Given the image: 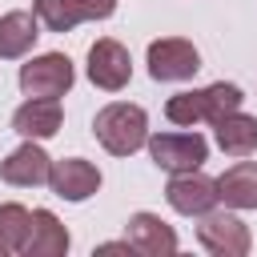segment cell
Listing matches in <instances>:
<instances>
[{"label": "cell", "mask_w": 257, "mask_h": 257, "mask_svg": "<svg viewBox=\"0 0 257 257\" xmlns=\"http://www.w3.org/2000/svg\"><path fill=\"white\" fill-rule=\"evenodd\" d=\"M92 133H96V141H100L112 157H128V153H137V149L149 141V116H145L141 104L116 100V104H104V108L96 112Z\"/></svg>", "instance_id": "6da1fadb"}, {"label": "cell", "mask_w": 257, "mask_h": 257, "mask_svg": "<svg viewBox=\"0 0 257 257\" xmlns=\"http://www.w3.org/2000/svg\"><path fill=\"white\" fill-rule=\"evenodd\" d=\"M149 145V157L165 169V173H189V169H201L205 157H209V145L201 133H157L145 141Z\"/></svg>", "instance_id": "7a4b0ae2"}, {"label": "cell", "mask_w": 257, "mask_h": 257, "mask_svg": "<svg viewBox=\"0 0 257 257\" xmlns=\"http://www.w3.org/2000/svg\"><path fill=\"white\" fill-rule=\"evenodd\" d=\"M20 88L28 96H64L72 88V60L64 52H44L20 64Z\"/></svg>", "instance_id": "3957f363"}, {"label": "cell", "mask_w": 257, "mask_h": 257, "mask_svg": "<svg viewBox=\"0 0 257 257\" xmlns=\"http://www.w3.org/2000/svg\"><path fill=\"white\" fill-rule=\"evenodd\" d=\"M197 241L201 249H209L213 257H245L249 253V229L245 221H237L233 213H201L197 225Z\"/></svg>", "instance_id": "277c9868"}, {"label": "cell", "mask_w": 257, "mask_h": 257, "mask_svg": "<svg viewBox=\"0 0 257 257\" xmlns=\"http://www.w3.org/2000/svg\"><path fill=\"white\" fill-rule=\"evenodd\" d=\"M201 68V52L185 36H165L149 44V72L153 80H189Z\"/></svg>", "instance_id": "5b68a950"}, {"label": "cell", "mask_w": 257, "mask_h": 257, "mask_svg": "<svg viewBox=\"0 0 257 257\" xmlns=\"http://www.w3.org/2000/svg\"><path fill=\"white\" fill-rule=\"evenodd\" d=\"M133 76V60H128V48L120 40H96L88 48V80L104 92H120Z\"/></svg>", "instance_id": "8992f818"}, {"label": "cell", "mask_w": 257, "mask_h": 257, "mask_svg": "<svg viewBox=\"0 0 257 257\" xmlns=\"http://www.w3.org/2000/svg\"><path fill=\"white\" fill-rule=\"evenodd\" d=\"M165 201L185 213V217H201L217 205V181L205 177L201 169H189V173H173L169 189H165Z\"/></svg>", "instance_id": "52a82bcc"}, {"label": "cell", "mask_w": 257, "mask_h": 257, "mask_svg": "<svg viewBox=\"0 0 257 257\" xmlns=\"http://www.w3.org/2000/svg\"><path fill=\"white\" fill-rule=\"evenodd\" d=\"M116 0H36V20L48 32H68L80 20H104L112 16Z\"/></svg>", "instance_id": "ba28073f"}, {"label": "cell", "mask_w": 257, "mask_h": 257, "mask_svg": "<svg viewBox=\"0 0 257 257\" xmlns=\"http://www.w3.org/2000/svg\"><path fill=\"white\" fill-rule=\"evenodd\" d=\"M48 185L56 197L64 201H88L96 189H100V169L80 161V157H68V161H52L48 169Z\"/></svg>", "instance_id": "9c48e42d"}, {"label": "cell", "mask_w": 257, "mask_h": 257, "mask_svg": "<svg viewBox=\"0 0 257 257\" xmlns=\"http://www.w3.org/2000/svg\"><path fill=\"white\" fill-rule=\"evenodd\" d=\"M60 120H64V112H60V100H56V96H28V100L12 112V128H16L20 137H28V141H48V137H56V133H60Z\"/></svg>", "instance_id": "30bf717a"}, {"label": "cell", "mask_w": 257, "mask_h": 257, "mask_svg": "<svg viewBox=\"0 0 257 257\" xmlns=\"http://www.w3.org/2000/svg\"><path fill=\"white\" fill-rule=\"evenodd\" d=\"M128 245L145 257H169L177 253V233L157 217V213H133L128 217Z\"/></svg>", "instance_id": "8fae6325"}, {"label": "cell", "mask_w": 257, "mask_h": 257, "mask_svg": "<svg viewBox=\"0 0 257 257\" xmlns=\"http://www.w3.org/2000/svg\"><path fill=\"white\" fill-rule=\"evenodd\" d=\"M48 169H52L48 153H44L36 141H28V145H20L16 153H8V161L0 165V177H4L8 185L32 189V185H44V181H48Z\"/></svg>", "instance_id": "7c38bea8"}, {"label": "cell", "mask_w": 257, "mask_h": 257, "mask_svg": "<svg viewBox=\"0 0 257 257\" xmlns=\"http://www.w3.org/2000/svg\"><path fill=\"white\" fill-rule=\"evenodd\" d=\"M217 201H225L229 209H257V165L253 161H237L217 177Z\"/></svg>", "instance_id": "4fadbf2b"}, {"label": "cell", "mask_w": 257, "mask_h": 257, "mask_svg": "<svg viewBox=\"0 0 257 257\" xmlns=\"http://www.w3.org/2000/svg\"><path fill=\"white\" fill-rule=\"evenodd\" d=\"M28 257H60L68 253V229L56 221L52 209H32V233L24 245Z\"/></svg>", "instance_id": "5bb4252c"}, {"label": "cell", "mask_w": 257, "mask_h": 257, "mask_svg": "<svg viewBox=\"0 0 257 257\" xmlns=\"http://www.w3.org/2000/svg\"><path fill=\"white\" fill-rule=\"evenodd\" d=\"M217 145L229 153V157H249L257 153V120L245 116L241 108L237 112H225L217 120Z\"/></svg>", "instance_id": "9a60e30c"}, {"label": "cell", "mask_w": 257, "mask_h": 257, "mask_svg": "<svg viewBox=\"0 0 257 257\" xmlns=\"http://www.w3.org/2000/svg\"><path fill=\"white\" fill-rule=\"evenodd\" d=\"M36 12H8V16H0V56L4 60H16V56H24L32 44H36Z\"/></svg>", "instance_id": "2e32d148"}, {"label": "cell", "mask_w": 257, "mask_h": 257, "mask_svg": "<svg viewBox=\"0 0 257 257\" xmlns=\"http://www.w3.org/2000/svg\"><path fill=\"white\" fill-rule=\"evenodd\" d=\"M28 233H32V213L24 205H0V257L24 253Z\"/></svg>", "instance_id": "e0dca14e"}, {"label": "cell", "mask_w": 257, "mask_h": 257, "mask_svg": "<svg viewBox=\"0 0 257 257\" xmlns=\"http://www.w3.org/2000/svg\"><path fill=\"white\" fill-rule=\"evenodd\" d=\"M205 92V120L209 124H217L225 112H237L241 108V88L237 84H225V80H217V84H209V88H201Z\"/></svg>", "instance_id": "ac0fdd59"}, {"label": "cell", "mask_w": 257, "mask_h": 257, "mask_svg": "<svg viewBox=\"0 0 257 257\" xmlns=\"http://www.w3.org/2000/svg\"><path fill=\"white\" fill-rule=\"evenodd\" d=\"M165 116H169L173 124H185V128L201 124V120H205V92H177V96H169Z\"/></svg>", "instance_id": "d6986e66"}, {"label": "cell", "mask_w": 257, "mask_h": 257, "mask_svg": "<svg viewBox=\"0 0 257 257\" xmlns=\"http://www.w3.org/2000/svg\"><path fill=\"white\" fill-rule=\"evenodd\" d=\"M96 253H133V245H128V237H124V241H104Z\"/></svg>", "instance_id": "ffe728a7"}]
</instances>
